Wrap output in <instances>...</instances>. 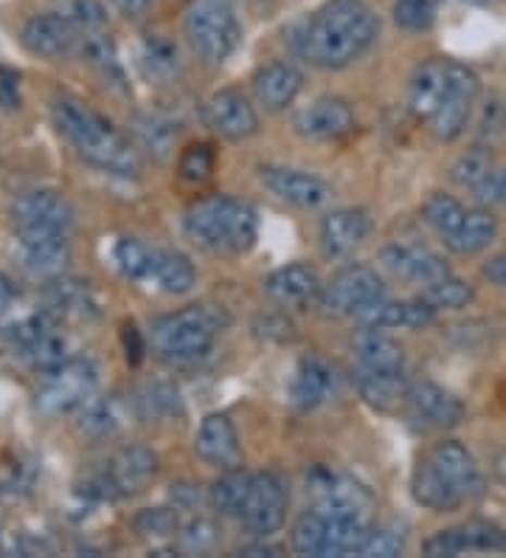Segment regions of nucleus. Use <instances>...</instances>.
Returning <instances> with one entry per match:
<instances>
[{
  "instance_id": "obj_22",
  "label": "nucleus",
  "mask_w": 506,
  "mask_h": 558,
  "mask_svg": "<svg viewBox=\"0 0 506 558\" xmlns=\"http://www.w3.org/2000/svg\"><path fill=\"white\" fill-rule=\"evenodd\" d=\"M195 451L202 463L214 465V469H236L243 449H239V437H236L231 417L223 412H211L202 417L195 437Z\"/></svg>"
},
{
  "instance_id": "obj_48",
  "label": "nucleus",
  "mask_w": 506,
  "mask_h": 558,
  "mask_svg": "<svg viewBox=\"0 0 506 558\" xmlns=\"http://www.w3.org/2000/svg\"><path fill=\"white\" fill-rule=\"evenodd\" d=\"M141 62L149 76H172L177 71V48L169 40H161V37L147 40Z\"/></svg>"
},
{
  "instance_id": "obj_27",
  "label": "nucleus",
  "mask_w": 506,
  "mask_h": 558,
  "mask_svg": "<svg viewBox=\"0 0 506 558\" xmlns=\"http://www.w3.org/2000/svg\"><path fill=\"white\" fill-rule=\"evenodd\" d=\"M321 279H318L316 268L304 266V263H291V266L276 268L264 279V291L273 302L284 307H301L307 302L318 300L321 293Z\"/></svg>"
},
{
  "instance_id": "obj_38",
  "label": "nucleus",
  "mask_w": 506,
  "mask_h": 558,
  "mask_svg": "<svg viewBox=\"0 0 506 558\" xmlns=\"http://www.w3.org/2000/svg\"><path fill=\"white\" fill-rule=\"evenodd\" d=\"M467 209L453 198V195H445V192H433L431 198L422 206V220L431 226L439 238L445 240L447 234H453L459 229V223L465 220Z\"/></svg>"
},
{
  "instance_id": "obj_20",
  "label": "nucleus",
  "mask_w": 506,
  "mask_h": 558,
  "mask_svg": "<svg viewBox=\"0 0 506 558\" xmlns=\"http://www.w3.org/2000/svg\"><path fill=\"white\" fill-rule=\"evenodd\" d=\"M206 122L229 142H245L259 130L254 105L239 90H220L206 102Z\"/></svg>"
},
{
  "instance_id": "obj_34",
  "label": "nucleus",
  "mask_w": 506,
  "mask_h": 558,
  "mask_svg": "<svg viewBox=\"0 0 506 558\" xmlns=\"http://www.w3.org/2000/svg\"><path fill=\"white\" fill-rule=\"evenodd\" d=\"M152 282H156L161 291L172 293V296H183V293H189L192 288L197 286V271L186 254L163 252V248H158Z\"/></svg>"
},
{
  "instance_id": "obj_39",
  "label": "nucleus",
  "mask_w": 506,
  "mask_h": 558,
  "mask_svg": "<svg viewBox=\"0 0 506 558\" xmlns=\"http://www.w3.org/2000/svg\"><path fill=\"white\" fill-rule=\"evenodd\" d=\"M135 415L144 417V421H161V417H172L181 409L177 401V392L166 384H149L144 387L138 396L133 398Z\"/></svg>"
},
{
  "instance_id": "obj_41",
  "label": "nucleus",
  "mask_w": 506,
  "mask_h": 558,
  "mask_svg": "<svg viewBox=\"0 0 506 558\" xmlns=\"http://www.w3.org/2000/svg\"><path fill=\"white\" fill-rule=\"evenodd\" d=\"M177 550L192 553V556H202L211 553L220 542V531L209 517H192L189 522H183L177 527Z\"/></svg>"
},
{
  "instance_id": "obj_35",
  "label": "nucleus",
  "mask_w": 506,
  "mask_h": 558,
  "mask_svg": "<svg viewBox=\"0 0 506 558\" xmlns=\"http://www.w3.org/2000/svg\"><path fill=\"white\" fill-rule=\"evenodd\" d=\"M113 259L115 268H119L127 279H133V282H152L158 248L138 238H122L115 243Z\"/></svg>"
},
{
  "instance_id": "obj_56",
  "label": "nucleus",
  "mask_w": 506,
  "mask_h": 558,
  "mask_svg": "<svg viewBox=\"0 0 506 558\" xmlns=\"http://www.w3.org/2000/svg\"><path fill=\"white\" fill-rule=\"evenodd\" d=\"M239 556H279V547L273 545H248L239 550Z\"/></svg>"
},
{
  "instance_id": "obj_43",
  "label": "nucleus",
  "mask_w": 506,
  "mask_h": 558,
  "mask_svg": "<svg viewBox=\"0 0 506 558\" xmlns=\"http://www.w3.org/2000/svg\"><path fill=\"white\" fill-rule=\"evenodd\" d=\"M135 531L141 538H152V542H175L177 527H181V517L177 508H147L135 517Z\"/></svg>"
},
{
  "instance_id": "obj_7",
  "label": "nucleus",
  "mask_w": 506,
  "mask_h": 558,
  "mask_svg": "<svg viewBox=\"0 0 506 558\" xmlns=\"http://www.w3.org/2000/svg\"><path fill=\"white\" fill-rule=\"evenodd\" d=\"M99 387V369L90 359H65L60 367L42 373V384L37 389V409L42 415H71L79 412Z\"/></svg>"
},
{
  "instance_id": "obj_55",
  "label": "nucleus",
  "mask_w": 506,
  "mask_h": 558,
  "mask_svg": "<svg viewBox=\"0 0 506 558\" xmlns=\"http://www.w3.org/2000/svg\"><path fill=\"white\" fill-rule=\"evenodd\" d=\"M14 300H17V286H14V282L7 277V274L0 271V311H7V307H12Z\"/></svg>"
},
{
  "instance_id": "obj_2",
  "label": "nucleus",
  "mask_w": 506,
  "mask_h": 558,
  "mask_svg": "<svg viewBox=\"0 0 506 558\" xmlns=\"http://www.w3.org/2000/svg\"><path fill=\"white\" fill-rule=\"evenodd\" d=\"M411 494L428 511L453 513L484 497V474L461 442H439L414 469Z\"/></svg>"
},
{
  "instance_id": "obj_21",
  "label": "nucleus",
  "mask_w": 506,
  "mask_h": 558,
  "mask_svg": "<svg viewBox=\"0 0 506 558\" xmlns=\"http://www.w3.org/2000/svg\"><path fill=\"white\" fill-rule=\"evenodd\" d=\"M351 128H355V113L337 96H321L296 117V130L312 142H335L349 136Z\"/></svg>"
},
{
  "instance_id": "obj_31",
  "label": "nucleus",
  "mask_w": 506,
  "mask_h": 558,
  "mask_svg": "<svg viewBox=\"0 0 506 558\" xmlns=\"http://www.w3.org/2000/svg\"><path fill=\"white\" fill-rule=\"evenodd\" d=\"M332 384H335V373L326 367L324 361L304 359L293 375L291 401L304 412H310V409H318L321 403L330 401Z\"/></svg>"
},
{
  "instance_id": "obj_49",
  "label": "nucleus",
  "mask_w": 506,
  "mask_h": 558,
  "mask_svg": "<svg viewBox=\"0 0 506 558\" xmlns=\"http://www.w3.org/2000/svg\"><path fill=\"white\" fill-rule=\"evenodd\" d=\"M405 550V536L397 527H371L358 556L366 558H392Z\"/></svg>"
},
{
  "instance_id": "obj_3",
  "label": "nucleus",
  "mask_w": 506,
  "mask_h": 558,
  "mask_svg": "<svg viewBox=\"0 0 506 558\" xmlns=\"http://www.w3.org/2000/svg\"><path fill=\"white\" fill-rule=\"evenodd\" d=\"M51 117H54L57 130L79 153V158L94 163L96 170L122 178H135L141 172V158L129 138L88 105H82L79 99L74 96L54 99Z\"/></svg>"
},
{
  "instance_id": "obj_51",
  "label": "nucleus",
  "mask_w": 506,
  "mask_h": 558,
  "mask_svg": "<svg viewBox=\"0 0 506 558\" xmlns=\"http://www.w3.org/2000/svg\"><path fill=\"white\" fill-rule=\"evenodd\" d=\"M472 195L481 206H506V170L490 172L481 184L472 186Z\"/></svg>"
},
{
  "instance_id": "obj_30",
  "label": "nucleus",
  "mask_w": 506,
  "mask_h": 558,
  "mask_svg": "<svg viewBox=\"0 0 506 558\" xmlns=\"http://www.w3.org/2000/svg\"><path fill=\"white\" fill-rule=\"evenodd\" d=\"M408 378L405 369H363L358 373V389L369 407L380 412H394L408 398Z\"/></svg>"
},
{
  "instance_id": "obj_6",
  "label": "nucleus",
  "mask_w": 506,
  "mask_h": 558,
  "mask_svg": "<svg viewBox=\"0 0 506 558\" xmlns=\"http://www.w3.org/2000/svg\"><path fill=\"white\" fill-rule=\"evenodd\" d=\"M220 316L206 305L183 307L152 322V348L163 361H195L214 348Z\"/></svg>"
},
{
  "instance_id": "obj_1",
  "label": "nucleus",
  "mask_w": 506,
  "mask_h": 558,
  "mask_svg": "<svg viewBox=\"0 0 506 558\" xmlns=\"http://www.w3.org/2000/svg\"><path fill=\"white\" fill-rule=\"evenodd\" d=\"M378 35V14L366 0H326L301 23L293 40L298 54L316 69L337 71L360 60L374 46Z\"/></svg>"
},
{
  "instance_id": "obj_46",
  "label": "nucleus",
  "mask_w": 506,
  "mask_h": 558,
  "mask_svg": "<svg viewBox=\"0 0 506 558\" xmlns=\"http://www.w3.org/2000/svg\"><path fill=\"white\" fill-rule=\"evenodd\" d=\"M135 136L141 142L144 150H149L158 161H166L175 144V128L158 117H141L135 122Z\"/></svg>"
},
{
  "instance_id": "obj_9",
  "label": "nucleus",
  "mask_w": 506,
  "mask_h": 558,
  "mask_svg": "<svg viewBox=\"0 0 506 558\" xmlns=\"http://www.w3.org/2000/svg\"><path fill=\"white\" fill-rule=\"evenodd\" d=\"M12 220L17 232L67 234L76 229L74 204L57 190H26L12 201Z\"/></svg>"
},
{
  "instance_id": "obj_42",
  "label": "nucleus",
  "mask_w": 506,
  "mask_h": 558,
  "mask_svg": "<svg viewBox=\"0 0 506 558\" xmlns=\"http://www.w3.org/2000/svg\"><path fill=\"white\" fill-rule=\"evenodd\" d=\"M293 550L298 556H324L326 545V517L321 511L304 513L293 527Z\"/></svg>"
},
{
  "instance_id": "obj_24",
  "label": "nucleus",
  "mask_w": 506,
  "mask_h": 558,
  "mask_svg": "<svg viewBox=\"0 0 506 558\" xmlns=\"http://www.w3.org/2000/svg\"><path fill=\"white\" fill-rule=\"evenodd\" d=\"M48 311L57 319H76V322H90L99 319L101 314V300L96 288L90 282L71 277H57L48 282Z\"/></svg>"
},
{
  "instance_id": "obj_26",
  "label": "nucleus",
  "mask_w": 506,
  "mask_h": 558,
  "mask_svg": "<svg viewBox=\"0 0 506 558\" xmlns=\"http://www.w3.org/2000/svg\"><path fill=\"white\" fill-rule=\"evenodd\" d=\"M304 88V74L293 62H270L254 76V94L270 113L291 108Z\"/></svg>"
},
{
  "instance_id": "obj_32",
  "label": "nucleus",
  "mask_w": 506,
  "mask_h": 558,
  "mask_svg": "<svg viewBox=\"0 0 506 558\" xmlns=\"http://www.w3.org/2000/svg\"><path fill=\"white\" fill-rule=\"evenodd\" d=\"M495 238H498V218H495L493 211L470 209L465 215V220L459 223V229L447 234L445 245L453 254L470 257V254H479L484 248H490V243H495Z\"/></svg>"
},
{
  "instance_id": "obj_5",
  "label": "nucleus",
  "mask_w": 506,
  "mask_h": 558,
  "mask_svg": "<svg viewBox=\"0 0 506 558\" xmlns=\"http://www.w3.org/2000/svg\"><path fill=\"white\" fill-rule=\"evenodd\" d=\"M183 32L200 60L220 65L243 40L234 0H192L183 14Z\"/></svg>"
},
{
  "instance_id": "obj_25",
  "label": "nucleus",
  "mask_w": 506,
  "mask_h": 558,
  "mask_svg": "<svg viewBox=\"0 0 506 558\" xmlns=\"http://www.w3.org/2000/svg\"><path fill=\"white\" fill-rule=\"evenodd\" d=\"M439 316L436 307L425 300V296H417V300H378L371 307H366L363 314L358 316V322H363L366 327H408V330H422V327L433 325Z\"/></svg>"
},
{
  "instance_id": "obj_17",
  "label": "nucleus",
  "mask_w": 506,
  "mask_h": 558,
  "mask_svg": "<svg viewBox=\"0 0 506 558\" xmlns=\"http://www.w3.org/2000/svg\"><path fill=\"white\" fill-rule=\"evenodd\" d=\"M259 178L279 201L298 209H321L332 201V186L312 172L293 170V167H262Z\"/></svg>"
},
{
  "instance_id": "obj_11",
  "label": "nucleus",
  "mask_w": 506,
  "mask_h": 558,
  "mask_svg": "<svg viewBox=\"0 0 506 558\" xmlns=\"http://www.w3.org/2000/svg\"><path fill=\"white\" fill-rule=\"evenodd\" d=\"M158 474V454L141 442H133V446H124V449L115 451L108 460L101 477L96 480V485L90 488V494H99V497H135L141 490L149 488V483L156 480Z\"/></svg>"
},
{
  "instance_id": "obj_13",
  "label": "nucleus",
  "mask_w": 506,
  "mask_h": 558,
  "mask_svg": "<svg viewBox=\"0 0 506 558\" xmlns=\"http://www.w3.org/2000/svg\"><path fill=\"white\" fill-rule=\"evenodd\" d=\"M14 257H17V263H21L28 277L51 282L57 277H65L67 266H71V245L62 234L17 232Z\"/></svg>"
},
{
  "instance_id": "obj_14",
  "label": "nucleus",
  "mask_w": 506,
  "mask_h": 558,
  "mask_svg": "<svg viewBox=\"0 0 506 558\" xmlns=\"http://www.w3.org/2000/svg\"><path fill=\"white\" fill-rule=\"evenodd\" d=\"M284 517H287V488H284L282 477L270 474V471L254 474L248 499L239 513L245 527L257 536H270L282 527Z\"/></svg>"
},
{
  "instance_id": "obj_33",
  "label": "nucleus",
  "mask_w": 506,
  "mask_h": 558,
  "mask_svg": "<svg viewBox=\"0 0 506 558\" xmlns=\"http://www.w3.org/2000/svg\"><path fill=\"white\" fill-rule=\"evenodd\" d=\"M358 364L363 369H405V350L392 336L380 333V327H366L351 341Z\"/></svg>"
},
{
  "instance_id": "obj_52",
  "label": "nucleus",
  "mask_w": 506,
  "mask_h": 558,
  "mask_svg": "<svg viewBox=\"0 0 506 558\" xmlns=\"http://www.w3.org/2000/svg\"><path fill=\"white\" fill-rule=\"evenodd\" d=\"M0 105H3V108H17V105H21V94H17V76L7 69H0Z\"/></svg>"
},
{
  "instance_id": "obj_47",
  "label": "nucleus",
  "mask_w": 506,
  "mask_h": 558,
  "mask_svg": "<svg viewBox=\"0 0 506 558\" xmlns=\"http://www.w3.org/2000/svg\"><path fill=\"white\" fill-rule=\"evenodd\" d=\"M490 172H493V156H490L484 147H476V150L465 153L459 161L453 163L451 175H453V181H456V184L470 186V190H472V186L481 184V181H484Z\"/></svg>"
},
{
  "instance_id": "obj_29",
  "label": "nucleus",
  "mask_w": 506,
  "mask_h": 558,
  "mask_svg": "<svg viewBox=\"0 0 506 558\" xmlns=\"http://www.w3.org/2000/svg\"><path fill=\"white\" fill-rule=\"evenodd\" d=\"M133 415L135 403L127 401V398L94 396L79 409V429L88 437H94V440H104V437H115L119 432L127 429V423Z\"/></svg>"
},
{
  "instance_id": "obj_54",
  "label": "nucleus",
  "mask_w": 506,
  "mask_h": 558,
  "mask_svg": "<svg viewBox=\"0 0 506 558\" xmlns=\"http://www.w3.org/2000/svg\"><path fill=\"white\" fill-rule=\"evenodd\" d=\"M110 3H113L115 12L124 14V17H138V14L147 12L152 0H110Z\"/></svg>"
},
{
  "instance_id": "obj_36",
  "label": "nucleus",
  "mask_w": 506,
  "mask_h": 558,
  "mask_svg": "<svg viewBox=\"0 0 506 558\" xmlns=\"http://www.w3.org/2000/svg\"><path fill=\"white\" fill-rule=\"evenodd\" d=\"M82 54L85 60L99 71V76L115 88H124V69L119 62V48H115L113 37L101 35V32H90L85 35V43H82Z\"/></svg>"
},
{
  "instance_id": "obj_53",
  "label": "nucleus",
  "mask_w": 506,
  "mask_h": 558,
  "mask_svg": "<svg viewBox=\"0 0 506 558\" xmlns=\"http://www.w3.org/2000/svg\"><path fill=\"white\" fill-rule=\"evenodd\" d=\"M481 274H484V279H490L493 286L504 288V291H506V252L495 254V257L486 263L484 271H481Z\"/></svg>"
},
{
  "instance_id": "obj_28",
  "label": "nucleus",
  "mask_w": 506,
  "mask_h": 558,
  "mask_svg": "<svg viewBox=\"0 0 506 558\" xmlns=\"http://www.w3.org/2000/svg\"><path fill=\"white\" fill-rule=\"evenodd\" d=\"M447 76H451V60H425L414 71L411 85H408V108L417 119L428 122L436 113L439 102L447 90Z\"/></svg>"
},
{
  "instance_id": "obj_18",
  "label": "nucleus",
  "mask_w": 506,
  "mask_h": 558,
  "mask_svg": "<svg viewBox=\"0 0 506 558\" xmlns=\"http://www.w3.org/2000/svg\"><path fill=\"white\" fill-rule=\"evenodd\" d=\"M383 266L399 279L417 282V286H436L445 277H451V266L442 254L431 252L419 243H392L380 252Z\"/></svg>"
},
{
  "instance_id": "obj_8",
  "label": "nucleus",
  "mask_w": 506,
  "mask_h": 558,
  "mask_svg": "<svg viewBox=\"0 0 506 558\" xmlns=\"http://www.w3.org/2000/svg\"><path fill=\"white\" fill-rule=\"evenodd\" d=\"M385 296V286L380 274L369 266H346L321 288L318 307L326 316H355L358 319L366 307H371Z\"/></svg>"
},
{
  "instance_id": "obj_19",
  "label": "nucleus",
  "mask_w": 506,
  "mask_h": 558,
  "mask_svg": "<svg viewBox=\"0 0 506 558\" xmlns=\"http://www.w3.org/2000/svg\"><path fill=\"white\" fill-rule=\"evenodd\" d=\"M405 407H408L414 421L422 423L425 429H453V426H459L465 421V403L453 396L451 389L439 387L433 381L411 384Z\"/></svg>"
},
{
  "instance_id": "obj_40",
  "label": "nucleus",
  "mask_w": 506,
  "mask_h": 558,
  "mask_svg": "<svg viewBox=\"0 0 506 558\" xmlns=\"http://www.w3.org/2000/svg\"><path fill=\"white\" fill-rule=\"evenodd\" d=\"M422 296L436 307L439 314H442V311H465V307L476 300V288H472L470 282H465V279L453 277L451 274V277H445L442 282H436V286H428L425 291H422Z\"/></svg>"
},
{
  "instance_id": "obj_23",
  "label": "nucleus",
  "mask_w": 506,
  "mask_h": 558,
  "mask_svg": "<svg viewBox=\"0 0 506 558\" xmlns=\"http://www.w3.org/2000/svg\"><path fill=\"white\" fill-rule=\"evenodd\" d=\"M371 232V218L366 209H335L321 220L318 240L326 257H349L366 243Z\"/></svg>"
},
{
  "instance_id": "obj_16",
  "label": "nucleus",
  "mask_w": 506,
  "mask_h": 558,
  "mask_svg": "<svg viewBox=\"0 0 506 558\" xmlns=\"http://www.w3.org/2000/svg\"><path fill=\"white\" fill-rule=\"evenodd\" d=\"M79 26L71 21V14L62 12H40L34 14L32 21L23 26L21 40L34 57H46V60H60L71 54L79 40Z\"/></svg>"
},
{
  "instance_id": "obj_37",
  "label": "nucleus",
  "mask_w": 506,
  "mask_h": 558,
  "mask_svg": "<svg viewBox=\"0 0 506 558\" xmlns=\"http://www.w3.org/2000/svg\"><path fill=\"white\" fill-rule=\"evenodd\" d=\"M250 483H254V474L243 469H225V474L211 485L209 499L217 511L225 513V517H239L245 508V499H248Z\"/></svg>"
},
{
  "instance_id": "obj_15",
  "label": "nucleus",
  "mask_w": 506,
  "mask_h": 558,
  "mask_svg": "<svg viewBox=\"0 0 506 558\" xmlns=\"http://www.w3.org/2000/svg\"><path fill=\"white\" fill-rule=\"evenodd\" d=\"M428 556H465V553H506V531L495 522L470 519L439 531L425 542Z\"/></svg>"
},
{
  "instance_id": "obj_10",
  "label": "nucleus",
  "mask_w": 506,
  "mask_h": 558,
  "mask_svg": "<svg viewBox=\"0 0 506 558\" xmlns=\"http://www.w3.org/2000/svg\"><path fill=\"white\" fill-rule=\"evenodd\" d=\"M481 94V80L476 71L451 60V76H447V90L439 102L436 113L428 119L431 133L439 142H456L467 130L476 102Z\"/></svg>"
},
{
  "instance_id": "obj_12",
  "label": "nucleus",
  "mask_w": 506,
  "mask_h": 558,
  "mask_svg": "<svg viewBox=\"0 0 506 558\" xmlns=\"http://www.w3.org/2000/svg\"><path fill=\"white\" fill-rule=\"evenodd\" d=\"M307 490L316 499V511L326 517H349V519H371L374 497L358 480L335 474L330 469H316L307 474Z\"/></svg>"
},
{
  "instance_id": "obj_45",
  "label": "nucleus",
  "mask_w": 506,
  "mask_h": 558,
  "mask_svg": "<svg viewBox=\"0 0 506 558\" xmlns=\"http://www.w3.org/2000/svg\"><path fill=\"white\" fill-rule=\"evenodd\" d=\"M214 167H217L214 147L206 142L189 144V147L181 153V158H177V175H181L183 181H189V184H202V181H209V178L214 175Z\"/></svg>"
},
{
  "instance_id": "obj_50",
  "label": "nucleus",
  "mask_w": 506,
  "mask_h": 558,
  "mask_svg": "<svg viewBox=\"0 0 506 558\" xmlns=\"http://www.w3.org/2000/svg\"><path fill=\"white\" fill-rule=\"evenodd\" d=\"M65 12L71 14V21H74L76 26H79V32H85V35L99 32V28L104 26V21H108V9H104L101 0H71Z\"/></svg>"
},
{
  "instance_id": "obj_4",
  "label": "nucleus",
  "mask_w": 506,
  "mask_h": 558,
  "mask_svg": "<svg viewBox=\"0 0 506 558\" xmlns=\"http://www.w3.org/2000/svg\"><path fill=\"white\" fill-rule=\"evenodd\" d=\"M186 234L211 254H245L259 234L257 209L234 195H206L183 215Z\"/></svg>"
},
{
  "instance_id": "obj_44",
  "label": "nucleus",
  "mask_w": 506,
  "mask_h": 558,
  "mask_svg": "<svg viewBox=\"0 0 506 558\" xmlns=\"http://www.w3.org/2000/svg\"><path fill=\"white\" fill-rule=\"evenodd\" d=\"M436 0H394V23L408 35H422L436 23Z\"/></svg>"
}]
</instances>
